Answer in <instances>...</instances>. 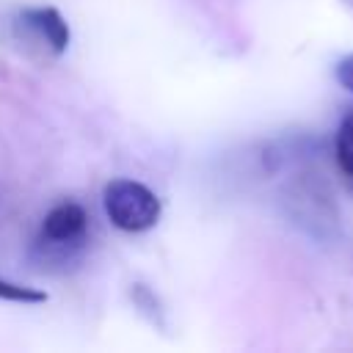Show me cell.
Wrapping results in <instances>:
<instances>
[{
	"instance_id": "5",
	"label": "cell",
	"mask_w": 353,
	"mask_h": 353,
	"mask_svg": "<svg viewBox=\"0 0 353 353\" xmlns=\"http://www.w3.org/2000/svg\"><path fill=\"white\" fill-rule=\"evenodd\" d=\"M0 298L11 301V303H44L47 301L44 292L30 290V287H19V284L6 281V279H0Z\"/></svg>"
},
{
	"instance_id": "1",
	"label": "cell",
	"mask_w": 353,
	"mask_h": 353,
	"mask_svg": "<svg viewBox=\"0 0 353 353\" xmlns=\"http://www.w3.org/2000/svg\"><path fill=\"white\" fill-rule=\"evenodd\" d=\"M102 204L121 232H146L160 218V199L135 179H113L102 193Z\"/></svg>"
},
{
	"instance_id": "6",
	"label": "cell",
	"mask_w": 353,
	"mask_h": 353,
	"mask_svg": "<svg viewBox=\"0 0 353 353\" xmlns=\"http://www.w3.org/2000/svg\"><path fill=\"white\" fill-rule=\"evenodd\" d=\"M334 74H336L339 85H342V88H347V91L353 94V55H345V58L336 63Z\"/></svg>"
},
{
	"instance_id": "3",
	"label": "cell",
	"mask_w": 353,
	"mask_h": 353,
	"mask_svg": "<svg viewBox=\"0 0 353 353\" xmlns=\"http://www.w3.org/2000/svg\"><path fill=\"white\" fill-rule=\"evenodd\" d=\"M85 223H88V215L80 204L74 201H63V204H55L47 215H44V223H41V240L52 248H63V245H74L83 240L85 234Z\"/></svg>"
},
{
	"instance_id": "4",
	"label": "cell",
	"mask_w": 353,
	"mask_h": 353,
	"mask_svg": "<svg viewBox=\"0 0 353 353\" xmlns=\"http://www.w3.org/2000/svg\"><path fill=\"white\" fill-rule=\"evenodd\" d=\"M334 154H336V165L347 176H353V105L339 119V127L334 135Z\"/></svg>"
},
{
	"instance_id": "2",
	"label": "cell",
	"mask_w": 353,
	"mask_h": 353,
	"mask_svg": "<svg viewBox=\"0 0 353 353\" xmlns=\"http://www.w3.org/2000/svg\"><path fill=\"white\" fill-rule=\"evenodd\" d=\"M14 25L19 39L50 55H61L69 47V25L55 8H25Z\"/></svg>"
}]
</instances>
